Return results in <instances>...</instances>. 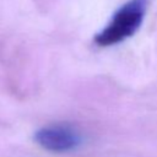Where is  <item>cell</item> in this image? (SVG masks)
Instances as JSON below:
<instances>
[{
	"mask_svg": "<svg viewBox=\"0 0 157 157\" xmlns=\"http://www.w3.org/2000/svg\"><path fill=\"white\" fill-rule=\"evenodd\" d=\"M148 0H129L112 16L107 26L94 37L99 47H110L124 42L136 33L142 25L147 11Z\"/></svg>",
	"mask_w": 157,
	"mask_h": 157,
	"instance_id": "obj_1",
	"label": "cell"
},
{
	"mask_svg": "<svg viewBox=\"0 0 157 157\" xmlns=\"http://www.w3.org/2000/svg\"><path fill=\"white\" fill-rule=\"evenodd\" d=\"M34 141L45 151L63 153L76 150L82 144V135L72 125L58 123L38 129Z\"/></svg>",
	"mask_w": 157,
	"mask_h": 157,
	"instance_id": "obj_2",
	"label": "cell"
}]
</instances>
